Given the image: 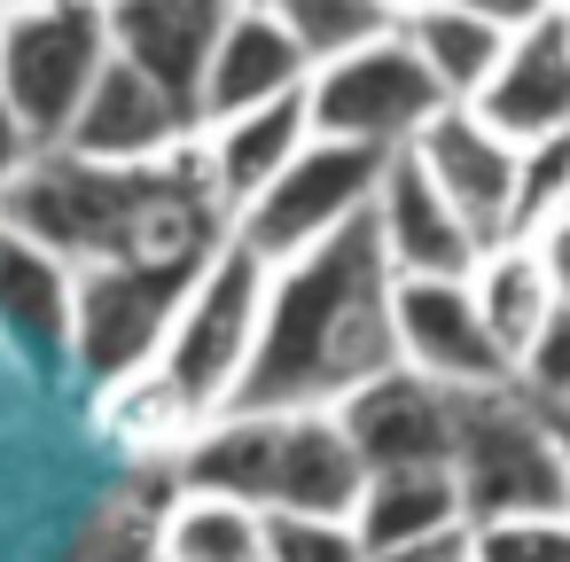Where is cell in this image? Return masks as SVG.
Here are the masks:
<instances>
[{
  "label": "cell",
  "instance_id": "277c9868",
  "mask_svg": "<svg viewBox=\"0 0 570 562\" xmlns=\"http://www.w3.org/2000/svg\"><path fill=\"white\" fill-rule=\"evenodd\" d=\"M266 258H250L235 235L196 266V282L180 289V305H173V328H165V344H157V359L141 367L188 422H204V414H219L227 398H235V383H243V359H250V344H258V313H266Z\"/></svg>",
  "mask_w": 570,
  "mask_h": 562
},
{
  "label": "cell",
  "instance_id": "484cf974",
  "mask_svg": "<svg viewBox=\"0 0 570 562\" xmlns=\"http://www.w3.org/2000/svg\"><path fill=\"white\" fill-rule=\"evenodd\" d=\"M165 500H173V492H165ZM165 500H141V492L110 500V507L79 531L71 562H157V507H165Z\"/></svg>",
  "mask_w": 570,
  "mask_h": 562
},
{
  "label": "cell",
  "instance_id": "e575fe53",
  "mask_svg": "<svg viewBox=\"0 0 570 562\" xmlns=\"http://www.w3.org/2000/svg\"><path fill=\"white\" fill-rule=\"evenodd\" d=\"M554 430H562V461H570V414H554Z\"/></svg>",
  "mask_w": 570,
  "mask_h": 562
},
{
  "label": "cell",
  "instance_id": "7c38bea8",
  "mask_svg": "<svg viewBox=\"0 0 570 562\" xmlns=\"http://www.w3.org/2000/svg\"><path fill=\"white\" fill-rule=\"evenodd\" d=\"M422 180L469 219L476 243H508V204H515V141H500L469 102L430 110V126L406 141Z\"/></svg>",
  "mask_w": 570,
  "mask_h": 562
},
{
  "label": "cell",
  "instance_id": "4fadbf2b",
  "mask_svg": "<svg viewBox=\"0 0 570 562\" xmlns=\"http://www.w3.org/2000/svg\"><path fill=\"white\" fill-rule=\"evenodd\" d=\"M95 9H102L110 56L126 71H141L165 102H180L196 126V79H204V56L235 0H95Z\"/></svg>",
  "mask_w": 570,
  "mask_h": 562
},
{
  "label": "cell",
  "instance_id": "4dcf8cb0",
  "mask_svg": "<svg viewBox=\"0 0 570 562\" xmlns=\"http://www.w3.org/2000/svg\"><path fill=\"white\" fill-rule=\"evenodd\" d=\"M453 9H469V17H484L492 32H523V24H539L554 0H453Z\"/></svg>",
  "mask_w": 570,
  "mask_h": 562
},
{
  "label": "cell",
  "instance_id": "836d02e7",
  "mask_svg": "<svg viewBox=\"0 0 570 562\" xmlns=\"http://www.w3.org/2000/svg\"><path fill=\"white\" fill-rule=\"evenodd\" d=\"M554 219H562V227H570V180H562V204H554Z\"/></svg>",
  "mask_w": 570,
  "mask_h": 562
},
{
  "label": "cell",
  "instance_id": "7a4b0ae2",
  "mask_svg": "<svg viewBox=\"0 0 570 562\" xmlns=\"http://www.w3.org/2000/svg\"><path fill=\"white\" fill-rule=\"evenodd\" d=\"M0 227L48 243L56 258H212L227 243V211L180 141L157 165H95L71 149H32L0 180Z\"/></svg>",
  "mask_w": 570,
  "mask_h": 562
},
{
  "label": "cell",
  "instance_id": "e0dca14e",
  "mask_svg": "<svg viewBox=\"0 0 570 562\" xmlns=\"http://www.w3.org/2000/svg\"><path fill=\"white\" fill-rule=\"evenodd\" d=\"M313 141V118H305V87L297 95H282V102H258V110H235V118H212V126H196L188 134V149H196V172H204V188L219 196V211L235 219L297 149Z\"/></svg>",
  "mask_w": 570,
  "mask_h": 562
},
{
  "label": "cell",
  "instance_id": "6da1fadb",
  "mask_svg": "<svg viewBox=\"0 0 570 562\" xmlns=\"http://www.w3.org/2000/svg\"><path fill=\"white\" fill-rule=\"evenodd\" d=\"M399 367L391 352V266L367 235V211L328 243L282 258L266 274L258 344L235 383V414H305L336 406L352 383Z\"/></svg>",
  "mask_w": 570,
  "mask_h": 562
},
{
  "label": "cell",
  "instance_id": "1f68e13d",
  "mask_svg": "<svg viewBox=\"0 0 570 562\" xmlns=\"http://www.w3.org/2000/svg\"><path fill=\"white\" fill-rule=\"evenodd\" d=\"M24 157H32V134H24V118L9 110V95H0V180H9Z\"/></svg>",
  "mask_w": 570,
  "mask_h": 562
},
{
  "label": "cell",
  "instance_id": "ffe728a7",
  "mask_svg": "<svg viewBox=\"0 0 570 562\" xmlns=\"http://www.w3.org/2000/svg\"><path fill=\"white\" fill-rule=\"evenodd\" d=\"M453 523H461L453 469H383L352 500L360 554H383V546H406V539H430V531H453Z\"/></svg>",
  "mask_w": 570,
  "mask_h": 562
},
{
  "label": "cell",
  "instance_id": "8fae6325",
  "mask_svg": "<svg viewBox=\"0 0 570 562\" xmlns=\"http://www.w3.org/2000/svg\"><path fill=\"white\" fill-rule=\"evenodd\" d=\"M391 352H399V367H414L445 391L508 383V359H500L469 282H391Z\"/></svg>",
  "mask_w": 570,
  "mask_h": 562
},
{
  "label": "cell",
  "instance_id": "3957f363",
  "mask_svg": "<svg viewBox=\"0 0 570 562\" xmlns=\"http://www.w3.org/2000/svg\"><path fill=\"white\" fill-rule=\"evenodd\" d=\"M453 492L461 523H500V515H570V461L562 430L539 398L508 383L453 391Z\"/></svg>",
  "mask_w": 570,
  "mask_h": 562
},
{
  "label": "cell",
  "instance_id": "603a6c76",
  "mask_svg": "<svg viewBox=\"0 0 570 562\" xmlns=\"http://www.w3.org/2000/svg\"><path fill=\"white\" fill-rule=\"evenodd\" d=\"M157 562H266L258 507L212 500V492H173L157 507Z\"/></svg>",
  "mask_w": 570,
  "mask_h": 562
},
{
  "label": "cell",
  "instance_id": "d6a6232c",
  "mask_svg": "<svg viewBox=\"0 0 570 562\" xmlns=\"http://www.w3.org/2000/svg\"><path fill=\"white\" fill-rule=\"evenodd\" d=\"M9 9H48V0H0V17H9Z\"/></svg>",
  "mask_w": 570,
  "mask_h": 562
},
{
  "label": "cell",
  "instance_id": "8992f818",
  "mask_svg": "<svg viewBox=\"0 0 570 562\" xmlns=\"http://www.w3.org/2000/svg\"><path fill=\"white\" fill-rule=\"evenodd\" d=\"M110 63L102 9L95 0H48V9H9L0 17V95L24 118L32 149H56L79 95Z\"/></svg>",
  "mask_w": 570,
  "mask_h": 562
},
{
  "label": "cell",
  "instance_id": "4316f807",
  "mask_svg": "<svg viewBox=\"0 0 570 562\" xmlns=\"http://www.w3.org/2000/svg\"><path fill=\"white\" fill-rule=\"evenodd\" d=\"M515 391L539 398L547 414H570V305H547V321L531 328V344L515 352Z\"/></svg>",
  "mask_w": 570,
  "mask_h": 562
},
{
  "label": "cell",
  "instance_id": "f1b7e54d",
  "mask_svg": "<svg viewBox=\"0 0 570 562\" xmlns=\"http://www.w3.org/2000/svg\"><path fill=\"white\" fill-rule=\"evenodd\" d=\"M367 562H469V523L430 531V539H406V546H383V554H367Z\"/></svg>",
  "mask_w": 570,
  "mask_h": 562
},
{
  "label": "cell",
  "instance_id": "ac0fdd59",
  "mask_svg": "<svg viewBox=\"0 0 570 562\" xmlns=\"http://www.w3.org/2000/svg\"><path fill=\"white\" fill-rule=\"evenodd\" d=\"M367 469L352 453V437L336 430L328 406H305V414H274V484H266V507H289V515H352Z\"/></svg>",
  "mask_w": 570,
  "mask_h": 562
},
{
  "label": "cell",
  "instance_id": "5b68a950",
  "mask_svg": "<svg viewBox=\"0 0 570 562\" xmlns=\"http://www.w3.org/2000/svg\"><path fill=\"white\" fill-rule=\"evenodd\" d=\"M196 266L204 258H87V266H71V344H63V359L79 367V383L95 398L157 359V344L173 328V305L196 282Z\"/></svg>",
  "mask_w": 570,
  "mask_h": 562
},
{
  "label": "cell",
  "instance_id": "83f0119b",
  "mask_svg": "<svg viewBox=\"0 0 570 562\" xmlns=\"http://www.w3.org/2000/svg\"><path fill=\"white\" fill-rule=\"evenodd\" d=\"M469 562H570V515L469 523Z\"/></svg>",
  "mask_w": 570,
  "mask_h": 562
},
{
  "label": "cell",
  "instance_id": "f546056e",
  "mask_svg": "<svg viewBox=\"0 0 570 562\" xmlns=\"http://www.w3.org/2000/svg\"><path fill=\"white\" fill-rule=\"evenodd\" d=\"M531 250H539V266H547L554 305H570V227H562V219H547V227L531 235Z\"/></svg>",
  "mask_w": 570,
  "mask_h": 562
},
{
  "label": "cell",
  "instance_id": "9c48e42d",
  "mask_svg": "<svg viewBox=\"0 0 570 562\" xmlns=\"http://www.w3.org/2000/svg\"><path fill=\"white\" fill-rule=\"evenodd\" d=\"M328 414L352 437L367 476H383V469H445V453H453V391L414 375V367H383V375L352 383Z\"/></svg>",
  "mask_w": 570,
  "mask_h": 562
},
{
  "label": "cell",
  "instance_id": "cb8c5ba5",
  "mask_svg": "<svg viewBox=\"0 0 570 562\" xmlns=\"http://www.w3.org/2000/svg\"><path fill=\"white\" fill-rule=\"evenodd\" d=\"M266 9L297 40L305 63H336V56L399 32V0H266Z\"/></svg>",
  "mask_w": 570,
  "mask_h": 562
},
{
  "label": "cell",
  "instance_id": "30bf717a",
  "mask_svg": "<svg viewBox=\"0 0 570 562\" xmlns=\"http://www.w3.org/2000/svg\"><path fill=\"white\" fill-rule=\"evenodd\" d=\"M367 235H375L391 282H461V274L476 266V250H484V243L469 235V219L422 180V165H414L406 149H391L383 172H375Z\"/></svg>",
  "mask_w": 570,
  "mask_h": 562
},
{
  "label": "cell",
  "instance_id": "d6986e66",
  "mask_svg": "<svg viewBox=\"0 0 570 562\" xmlns=\"http://www.w3.org/2000/svg\"><path fill=\"white\" fill-rule=\"evenodd\" d=\"M0 344L32 359H63L71 344V258L0 227Z\"/></svg>",
  "mask_w": 570,
  "mask_h": 562
},
{
  "label": "cell",
  "instance_id": "9a60e30c",
  "mask_svg": "<svg viewBox=\"0 0 570 562\" xmlns=\"http://www.w3.org/2000/svg\"><path fill=\"white\" fill-rule=\"evenodd\" d=\"M188 134H196L188 110L165 102L141 71H126V63L110 56V63L95 71V87L79 95V110H71V126H63L56 149L95 157V165H157V157H173Z\"/></svg>",
  "mask_w": 570,
  "mask_h": 562
},
{
  "label": "cell",
  "instance_id": "44dd1931",
  "mask_svg": "<svg viewBox=\"0 0 570 562\" xmlns=\"http://www.w3.org/2000/svg\"><path fill=\"white\" fill-rule=\"evenodd\" d=\"M399 40L414 48V63L438 79L445 102H469L484 87V71L500 63V40L508 32H492L484 17L453 9V0H406V9H399Z\"/></svg>",
  "mask_w": 570,
  "mask_h": 562
},
{
  "label": "cell",
  "instance_id": "ba28073f",
  "mask_svg": "<svg viewBox=\"0 0 570 562\" xmlns=\"http://www.w3.org/2000/svg\"><path fill=\"white\" fill-rule=\"evenodd\" d=\"M375 172H383L375 149H352V141H321V134H313V141L227 219V235H235L250 258L282 266V258L328 243L336 227H352V219L367 211V196H375Z\"/></svg>",
  "mask_w": 570,
  "mask_h": 562
},
{
  "label": "cell",
  "instance_id": "7402d4cb",
  "mask_svg": "<svg viewBox=\"0 0 570 562\" xmlns=\"http://www.w3.org/2000/svg\"><path fill=\"white\" fill-rule=\"evenodd\" d=\"M461 282H469V297H476V313H484V328H492L500 359L515 367V352L531 344V328H539V321H547V305H554L547 266H539L531 235H515V243H484V250H476V266H469Z\"/></svg>",
  "mask_w": 570,
  "mask_h": 562
},
{
  "label": "cell",
  "instance_id": "5bb4252c",
  "mask_svg": "<svg viewBox=\"0 0 570 562\" xmlns=\"http://www.w3.org/2000/svg\"><path fill=\"white\" fill-rule=\"evenodd\" d=\"M469 110L500 134V141H547L570 126V17L547 9L539 24L500 40V63L484 71V87L469 95Z\"/></svg>",
  "mask_w": 570,
  "mask_h": 562
},
{
  "label": "cell",
  "instance_id": "d4e9b609",
  "mask_svg": "<svg viewBox=\"0 0 570 562\" xmlns=\"http://www.w3.org/2000/svg\"><path fill=\"white\" fill-rule=\"evenodd\" d=\"M258 539H266V562H367L352 515H289V507H258Z\"/></svg>",
  "mask_w": 570,
  "mask_h": 562
},
{
  "label": "cell",
  "instance_id": "2e32d148",
  "mask_svg": "<svg viewBox=\"0 0 570 562\" xmlns=\"http://www.w3.org/2000/svg\"><path fill=\"white\" fill-rule=\"evenodd\" d=\"M305 71L313 63L274 24L266 0H235L227 24H219V40H212V56H204V79H196V126L235 118V110H258V102H282V95L305 87Z\"/></svg>",
  "mask_w": 570,
  "mask_h": 562
},
{
  "label": "cell",
  "instance_id": "52a82bcc",
  "mask_svg": "<svg viewBox=\"0 0 570 562\" xmlns=\"http://www.w3.org/2000/svg\"><path fill=\"white\" fill-rule=\"evenodd\" d=\"M430 110H445V95H438V79L414 63V48L399 32L305 71V118H313L321 141H352V149L391 157L430 126Z\"/></svg>",
  "mask_w": 570,
  "mask_h": 562
}]
</instances>
